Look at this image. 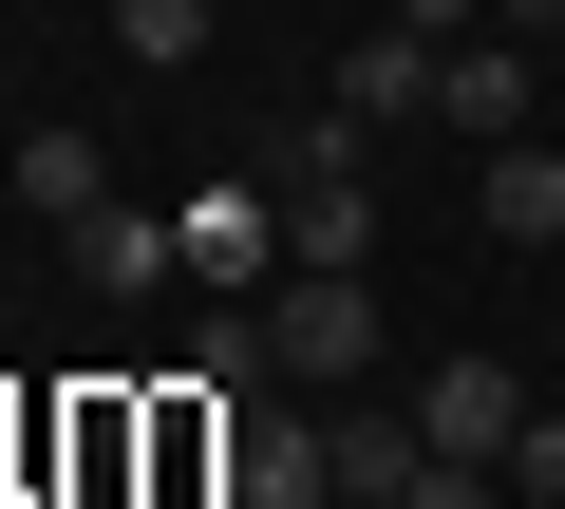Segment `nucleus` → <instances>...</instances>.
<instances>
[{"label": "nucleus", "mask_w": 565, "mask_h": 509, "mask_svg": "<svg viewBox=\"0 0 565 509\" xmlns=\"http://www.w3.org/2000/svg\"><path fill=\"white\" fill-rule=\"evenodd\" d=\"M377 359V265H282L264 284V378H359Z\"/></svg>", "instance_id": "obj_1"}, {"label": "nucleus", "mask_w": 565, "mask_h": 509, "mask_svg": "<svg viewBox=\"0 0 565 509\" xmlns=\"http://www.w3.org/2000/svg\"><path fill=\"white\" fill-rule=\"evenodd\" d=\"M170 245H189V284H207V303H264L282 265H302V245H282V189H245V170H207V189L170 208Z\"/></svg>", "instance_id": "obj_2"}, {"label": "nucleus", "mask_w": 565, "mask_h": 509, "mask_svg": "<svg viewBox=\"0 0 565 509\" xmlns=\"http://www.w3.org/2000/svg\"><path fill=\"white\" fill-rule=\"evenodd\" d=\"M226 509H340V434L321 415H226Z\"/></svg>", "instance_id": "obj_3"}, {"label": "nucleus", "mask_w": 565, "mask_h": 509, "mask_svg": "<svg viewBox=\"0 0 565 509\" xmlns=\"http://www.w3.org/2000/svg\"><path fill=\"white\" fill-rule=\"evenodd\" d=\"M527 76H546L527 20H509V39H452V57H434V114H452L471 151H509V132H527Z\"/></svg>", "instance_id": "obj_4"}, {"label": "nucleus", "mask_w": 565, "mask_h": 509, "mask_svg": "<svg viewBox=\"0 0 565 509\" xmlns=\"http://www.w3.org/2000/svg\"><path fill=\"white\" fill-rule=\"evenodd\" d=\"M415 434H434V453H490V471H509V434H527V378H509V359H434Z\"/></svg>", "instance_id": "obj_5"}, {"label": "nucleus", "mask_w": 565, "mask_h": 509, "mask_svg": "<svg viewBox=\"0 0 565 509\" xmlns=\"http://www.w3.org/2000/svg\"><path fill=\"white\" fill-rule=\"evenodd\" d=\"M151 490L170 509H226V378H170L151 396Z\"/></svg>", "instance_id": "obj_6"}, {"label": "nucleus", "mask_w": 565, "mask_h": 509, "mask_svg": "<svg viewBox=\"0 0 565 509\" xmlns=\"http://www.w3.org/2000/svg\"><path fill=\"white\" fill-rule=\"evenodd\" d=\"M76 284H95V303H151V284H189L170 208H95V226H76Z\"/></svg>", "instance_id": "obj_7"}, {"label": "nucleus", "mask_w": 565, "mask_h": 509, "mask_svg": "<svg viewBox=\"0 0 565 509\" xmlns=\"http://www.w3.org/2000/svg\"><path fill=\"white\" fill-rule=\"evenodd\" d=\"M434 57H452V39H415V20H396V39H359V57H340L321 95H340L359 132H396V114H434Z\"/></svg>", "instance_id": "obj_8"}, {"label": "nucleus", "mask_w": 565, "mask_h": 509, "mask_svg": "<svg viewBox=\"0 0 565 509\" xmlns=\"http://www.w3.org/2000/svg\"><path fill=\"white\" fill-rule=\"evenodd\" d=\"M321 434H340V509H415V471H434V434H415V415H377V396H359V415H321Z\"/></svg>", "instance_id": "obj_9"}, {"label": "nucleus", "mask_w": 565, "mask_h": 509, "mask_svg": "<svg viewBox=\"0 0 565 509\" xmlns=\"http://www.w3.org/2000/svg\"><path fill=\"white\" fill-rule=\"evenodd\" d=\"M20 208H39L57 245H76V226L114 208V151H95V132H20Z\"/></svg>", "instance_id": "obj_10"}, {"label": "nucleus", "mask_w": 565, "mask_h": 509, "mask_svg": "<svg viewBox=\"0 0 565 509\" xmlns=\"http://www.w3.org/2000/svg\"><path fill=\"white\" fill-rule=\"evenodd\" d=\"M471 208H490V245H565V151H546V132H509Z\"/></svg>", "instance_id": "obj_11"}, {"label": "nucleus", "mask_w": 565, "mask_h": 509, "mask_svg": "<svg viewBox=\"0 0 565 509\" xmlns=\"http://www.w3.org/2000/svg\"><path fill=\"white\" fill-rule=\"evenodd\" d=\"M359 151H377V132H359L340 95H302V114L264 132V189H359Z\"/></svg>", "instance_id": "obj_12"}, {"label": "nucleus", "mask_w": 565, "mask_h": 509, "mask_svg": "<svg viewBox=\"0 0 565 509\" xmlns=\"http://www.w3.org/2000/svg\"><path fill=\"white\" fill-rule=\"evenodd\" d=\"M282 245L302 265H377V189H282Z\"/></svg>", "instance_id": "obj_13"}, {"label": "nucleus", "mask_w": 565, "mask_h": 509, "mask_svg": "<svg viewBox=\"0 0 565 509\" xmlns=\"http://www.w3.org/2000/svg\"><path fill=\"white\" fill-rule=\"evenodd\" d=\"M207 20H226V0H114V57H132V76H189Z\"/></svg>", "instance_id": "obj_14"}, {"label": "nucleus", "mask_w": 565, "mask_h": 509, "mask_svg": "<svg viewBox=\"0 0 565 509\" xmlns=\"http://www.w3.org/2000/svg\"><path fill=\"white\" fill-rule=\"evenodd\" d=\"M509 490H565V415H527V434H509Z\"/></svg>", "instance_id": "obj_15"}, {"label": "nucleus", "mask_w": 565, "mask_h": 509, "mask_svg": "<svg viewBox=\"0 0 565 509\" xmlns=\"http://www.w3.org/2000/svg\"><path fill=\"white\" fill-rule=\"evenodd\" d=\"M396 20H415V39H490L509 0H396Z\"/></svg>", "instance_id": "obj_16"}, {"label": "nucleus", "mask_w": 565, "mask_h": 509, "mask_svg": "<svg viewBox=\"0 0 565 509\" xmlns=\"http://www.w3.org/2000/svg\"><path fill=\"white\" fill-rule=\"evenodd\" d=\"M546 57H565V0H546Z\"/></svg>", "instance_id": "obj_17"}, {"label": "nucleus", "mask_w": 565, "mask_h": 509, "mask_svg": "<svg viewBox=\"0 0 565 509\" xmlns=\"http://www.w3.org/2000/svg\"><path fill=\"white\" fill-rule=\"evenodd\" d=\"M509 509H565V490H509Z\"/></svg>", "instance_id": "obj_18"}, {"label": "nucleus", "mask_w": 565, "mask_h": 509, "mask_svg": "<svg viewBox=\"0 0 565 509\" xmlns=\"http://www.w3.org/2000/svg\"><path fill=\"white\" fill-rule=\"evenodd\" d=\"M132 509H170V490H132Z\"/></svg>", "instance_id": "obj_19"}]
</instances>
